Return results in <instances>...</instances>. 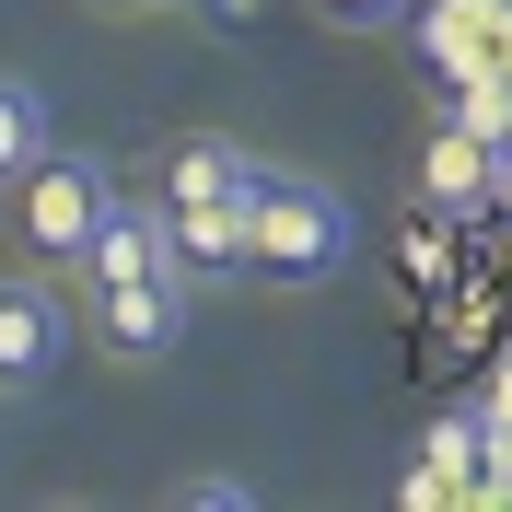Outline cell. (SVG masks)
I'll return each instance as SVG.
<instances>
[{
	"label": "cell",
	"mask_w": 512,
	"mask_h": 512,
	"mask_svg": "<svg viewBox=\"0 0 512 512\" xmlns=\"http://www.w3.org/2000/svg\"><path fill=\"white\" fill-rule=\"evenodd\" d=\"M256 175H268V163H256L245 140L198 128V140H175V152H163V210H175V198H256Z\"/></svg>",
	"instance_id": "7"
},
{
	"label": "cell",
	"mask_w": 512,
	"mask_h": 512,
	"mask_svg": "<svg viewBox=\"0 0 512 512\" xmlns=\"http://www.w3.org/2000/svg\"><path fill=\"white\" fill-rule=\"evenodd\" d=\"M419 198H431V210H443V222H454V210H489V198H501V152H489V140H478V128H431V152H419Z\"/></svg>",
	"instance_id": "6"
},
{
	"label": "cell",
	"mask_w": 512,
	"mask_h": 512,
	"mask_svg": "<svg viewBox=\"0 0 512 512\" xmlns=\"http://www.w3.org/2000/svg\"><path fill=\"white\" fill-rule=\"evenodd\" d=\"M128 268H163V198H152V210H105V233L82 245V291L128 280Z\"/></svg>",
	"instance_id": "9"
},
{
	"label": "cell",
	"mask_w": 512,
	"mask_h": 512,
	"mask_svg": "<svg viewBox=\"0 0 512 512\" xmlns=\"http://www.w3.org/2000/svg\"><path fill=\"white\" fill-rule=\"evenodd\" d=\"M326 24H350V35H384V24H408V0H326Z\"/></svg>",
	"instance_id": "12"
},
{
	"label": "cell",
	"mask_w": 512,
	"mask_h": 512,
	"mask_svg": "<svg viewBox=\"0 0 512 512\" xmlns=\"http://www.w3.org/2000/svg\"><path fill=\"white\" fill-rule=\"evenodd\" d=\"M59 361H70V291L47 268L0 280V396H35Z\"/></svg>",
	"instance_id": "4"
},
{
	"label": "cell",
	"mask_w": 512,
	"mask_h": 512,
	"mask_svg": "<svg viewBox=\"0 0 512 512\" xmlns=\"http://www.w3.org/2000/svg\"><path fill=\"white\" fill-rule=\"evenodd\" d=\"M175 501H187V512H245L256 489L245 478H175Z\"/></svg>",
	"instance_id": "11"
},
{
	"label": "cell",
	"mask_w": 512,
	"mask_h": 512,
	"mask_svg": "<svg viewBox=\"0 0 512 512\" xmlns=\"http://www.w3.org/2000/svg\"><path fill=\"white\" fill-rule=\"evenodd\" d=\"M489 210H512V163H501V198H489Z\"/></svg>",
	"instance_id": "15"
},
{
	"label": "cell",
	"mask_w": 512,
	"mask_h": 512,
	"mask_svg": "<svg viewBox=\"0 0 512 512\" xmlns=\"http://www.w3.org/2000/svg\"><path fill=\"white\" fill-rule=\"evenodd\" d=\"M408 12H431V0H408Z\"/></svg>",
	"instance_id": "16"
},
{
	"label": "cell",
	"mask_w": 512,
	"mask_h": 512,
	"mask_svg": "<svg viewBox=\"0 0 512 512\" xmlns=\"http://www.w3.org/2000/svg\"><path fill=\"white\" fill-rule=\"evenodd\" d=\"M478 419H431V443H419V466H408V489L396 501L408 512H443V501H466V478H478Z\"/></svg>",
	"instance_id": "8"
},
{
	"label": "cell",
	"mask_w": 512,
	"mask_h": 512,
	"mask_svg": "<svg viewBox=\"0 0 512 512\" xmlns=\"http://www.w3.org/2000/svg\"><path fill=\"white\" fill-rule=\"evenodd\" d=\"M350 268V198L326 187V175H303V163H268L245 198V280L268 291H315Z\"/></svg>",
	"instance_id": "1"
},
{
	"label": "cell",
	"mask_w": 512,
	"mask_h": 512,
	"mask_svg": "<svg viewBox=\"0 0 512 512\" xmlns=\"http://www.w3.org/2000/svg\"><path fill=\"white\" fill-rule=\"evenodd\" d=\"M198 12H210V24H256V12H268V0H198Z\"/></svg>",
	"instance_id": "14"
},
{
	"label": "cell",
	"mask_w": 512,
	"mask_h": 512,
	"mask_svg": "<svg viewBox=\"0 0 512 512\" xmlns=\"http://www.w3.org/2000/svg\"><path fill=\"white\" fill-rule=\"evenodd\" d=\"M163 256L198 280H245V198H175L163 210Z\"/></svg>",
	"instance_id": "5"
},
{
	"label": "cell",
	"mask_w": 512,
	"mask_h": 512,
	"mask_svg": "<svg viewBox=\"0 0 512 512\" xmlns=\"http://www.w3.org/2000/svg\"><path fill=\"white\" fill-rule=\"evenodd\" d=\"M105 210H117V163L105 152H59V140H47V163L12 187V233H24V256H47V268H82V245L105 233Z\"/></svg>",
	"instance_id": "2"
},
{
	"label": "cell",
	"mask_w": 512,
	"mask_h": 512,
	"mask_svg": "<svg viewBox=\"0 0 512 512\" xmlns=\"http://www.w3.org/2000/svg\"><path fill=\"white\" fill-rule=\"evenodd\" d=\"M489 82H512V0L489 12Z\"/></svg>",
	"instance_id": "13"
},
{
	"label": "cell",
	"mask_w": 512,
	"mask_h": 512,
	"mask_svg": "<svg viewBox=\"0 0 512 512\" xmlns=\"http://www.w3.org/2000/svg\"><path fill=\"white\" fill-rule=\"evenodd\" d=\"M82 303H94V338L117 361H163L187 338V268H175V256H163V268H128V280H94Z\"/></svg>",
	"instance_id": "3"
},
{
	"label": "cell",
	"mask_w": 512,
	"mask_h": 512,
	"mask_svg": "<svg viewBox=\"0 0 512 512\" xmlns=\"http://www.w3.org/2000/svg\"><path fill=\"white\" fill-rule=\"evenodd\" d=\"M35 163H47V94L24 70H0V187H24Z\"/></svg>",
	"instance_id": "10"
}]
</instances>
